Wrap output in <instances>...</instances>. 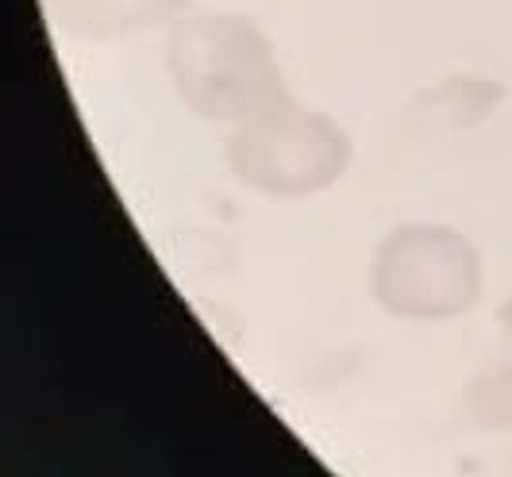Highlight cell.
<instances>
[{
    "instance_id": "obj_1",
    "label": "cell",
    "mask_w": 512,
    "mask_h": 477,
    "mask_svg": "<svg viewBox=\"0 0 512 477\" xmlns=\"http://www.w3.org/2000/svg\"><path fill=\"white\" fill-rule=\"evenodd\" d=\"M166 74L181 104L212 124H243L293 101L270 35L243 12H185L170 24Z\"/></svg>"
},
{
    "instance_id": "obj_2",
    "label": "cell",
    "mask_w": 512,
    "mask_h": 477,
    "mask_svg": "<svg viewBox=\"0 0 512 477\" xmlns=\"http://www.w3.org/2000/svg\"><path fill=\"white\" fill-rule=\"evenodd\" d=\"M224 162L247 189L293 201L328 189L347 170L351 139L332 116L285 101L235 124L224 143Z\"/></svg>"
},
{
    "instance_id": "obj_3",
    "label": "cell",
    "mask_w": 512,
    "mask_h": 477,
    "mask_svg": "<svg viewBox=\"0 0 512 477\" xmlns=\"http://www.w3.org/2000/svg\"><path fill=\"white\" fill-rule=\"evenodd\" d=\"M370 289L385 312L401 320H455L482 293V258L455 227H397L374 251Z\"/></svg>"
},
{
    "instance_id": "obj_4",
    "label": "cell",
    "mask_w": 512,
    "mask_h": 477,
    "mask_svg": "<svg viewBox=\"0 0 512 477\" xmlns=\"http://www.w3.org/2000/svg\"><path fill=\"white\" fill-rule=\"evenodd\" d=\"M189 0H51L54 20L81 39H124L135 31L178 24Z\"/></svg>"
},
{
    "instance_id": "obj_5",
    "label": "cell",
    "mask_w": 512,
    "mask_h": 477,
    "mask_svg": "<svg viewBox=\"0 0 512 477\" xmlns=\"http://www.w3.org/2000/svg\"><path fill=\"white\" fill-rule=\"evenodd\" d=\"M470 416L486 427H512V362L470 385Z\"/></svg>"
},
{
    "instance_id": "obj_6",
    "label": "cell",
    "mask_w": 512,
    "mask_h": 477,
    "mask_svg": "<svg viewBox=\"0 0 512 477\" xmlns=\"http://www.w3.org/2000/svg\"><path fill=\"white\" fill-rule=\"evenodd\" d=\"M501 320H505V327H509V335H512V301L501 308Z\"/></svg>"
}]
</instances>
